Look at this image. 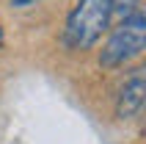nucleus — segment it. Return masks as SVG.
I'll return each instance as SVG.
<instances>
[{
	"mask_svg": "<svg viewBox=\"0 0 146 144\" xmlns=\"http://www.w3.org/2000/svg\"><path fill=\"white\" fill-rule=\"evenodd\" d=\"M110 0H77L66 17L64 42L69 50H91L110 28Z\"/></svg>",
	"mask_w": 146,
	"mask_h": 144,
	"instance_id": "1",
	"label": "nucleus"
},
{
	"mask_svg": "<svg viewBox=\"0 0 146 144\" xmlns=\"http://www.w3.org/2000/svg\"><path fill=\"white\" fill-rule=\"evenodd\" d=\"M143 47H146V17L141 11H135L113 28L110 39L105 42V47L99 53V64L105 69L124 67L132 58H138L143 53Z\"/></svg>",
	"mask_w": 146,
	"mask_h": 144,
	"instance_id": "2",
	"label": "nucleus"
},
{
	"mask_svg": "<svg viewBox=\"0 0 146 144\" xmlns=\"http://www.w3.org/2000/svg\"><path fill=\"white\" fill-rule=\"evenodd\" d=\"M143 69H135L127 78V83L119 92V100H116V116L119 119H132L135 114L143 108V94H146V83H143Z\"/></svg>",
	"mask_w": 146,
	"mask_h": 144,
	"instance_id": "3",
	"label": "nucleus"
},
{
	"mask_svg": "<svg viewBox=\"0 0 146 144\" xmlns=\"http://www.w3.org/2000/svg\"><path fill=\"white\" fill-rule=\"evenodd\" d=\"M11 3H14V6H19V8H22V6H31L33 0H11Z\"/></svg>",
	"mask_w": 146,
	"mask_h": 144,
	"instance_id": "5",
	"label": "nucleus"
},
{
	"mask_svg": "<svg viewBox=\"0 0 146 144\" xmlns=\"http://www.w3.org/2000/svg\"><path fill=\"white\" fill-rule=\"evenodd\" d=\"M3 42H6V36H3V28H0V47H3Z\"/></svg>",
	"mask_w": 146,
	"mask_h": 144,
	"instance_id": "6",
	"label": "nucleus"
},
{
	"mask_svg": "<svg viewBox=\"0 0 146 144\" xmlns=\"http://www.w3.org/2000/svg\"><path fill=\"white\" fill-rule=\"evenodd\" d=\"M138 6H141V0H110V8H113L116 14H121V20L135 14V11H141Z\"/></svg>",
	"mask_w": 146,
	"mask_h": 144,
	"instance_id": "4",
	"label": "nucleus"
}]
</instances>
